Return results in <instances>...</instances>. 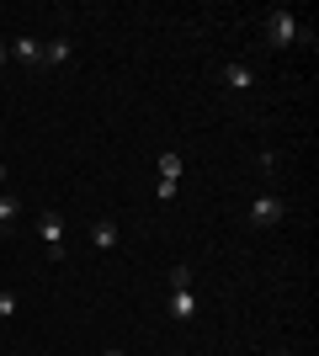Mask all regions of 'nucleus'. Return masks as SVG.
Returning <instances> with one entry per match:
<instances>
[{"mask_svg": "<svg viewBox=\"0 0 319 356\" xmlns=\"http://www.w3.org/2000/svg\"><path fill=\"white\" fill-rule=\"evenodd\" d=\"M11 54H16L22 64H38V59H43V43H38V38H16Z\"/></svg>", "mask_w": 319, "mask_h": 356, "instance_id": "nucleus-8", "label": "nucleus"}, {"mask_svg": "<svg viewBox=\"0 0 319 356\" xmlns=\"http://www.w3.org/2000/svg\"><path fill=\"white\" fill-rule=\"evenodd\" d=\"M106 356H122V351H106Z\"/></svg>", "mask_w": 319, "mask_h": 356, "instance_id": "nucleus-15", "label": "nucleus"}, {"mask_svg": "<svg viewBox=\"0 0 319 356\" xmlns=\"http://www.w3.org/2000/svg\"><path fill=\"white\" fill-rule=\"evenodd\" d=\"M6 176H11V170H6V165H0V181H6Z\"/></svg>", "mask_w": 319, "mask_h": 356, "instance_id": "nucleus-14", "label": "nucleus"}, {"mask_svg": "<svg viewBox=\"0 0 319 356\" xmlns=\"http://www.w3.org/2000/svg\"><path fill=\"white\" fill-rule=\"evenodd\" d=\"M11 314H16V293H11V287H0V319H11Z\"/></svg>", "mask_w": 319, "mask_h": 356, "instance_id": "nucleus-10", "label": "nucleus"}, {"mask_svg": "<svg viewBox=\"0 0 319 356\" xmlns=\"http://www.w3.org/2000/svg\"><path fill=\"white\" fill-rule=\"evenodd\" d=\"M176 192H181V181H160V186H154V197H160V202H170Z\"/></svg>", "mask_w": 319, "mask_h": 356, "instance_id": "nucleus-11", "label": "nucleus"}, {"mask_svg": "<svg viewBox=\"0 0 319 356\" xmlns=\"http://www.w3.org/2000/svg\"><path fill=\"white\" fill-rule=\"evenodd\" d=\"M38 239H43L48 261H64V218L59 213H43V218H38Z\"/></svg>", "mask_w": 319, "mask_h": 356, "instance_id": "nucleus-3", "label": "nucleus"}, {"mask_svg": "<svg viewBox=\"0 0 319 356\" xmlns=\"http://www.w3.org/2000/svg\"><path fill=\"white\" fill-rule=\"evenodd\" d=\"M91 245H96V250H117V223L101 218V223L91 229Z\"/></svg>", "mask_w": 319, "mask_h": 356, "instance_id": "nucleus-7", "label": "nucleus"}, {"mask_svg": "<svg viewBox=\"0 0 319 356\" xmlns=\"http://www.w3.org/2000/svg\"><path fill=\"white\" fill-rule=\"evenodd\" d=\"M282 213H288V202H282V197H272V192H261L256 202H250V223H256V229H272V223H282Z\"/></svg>", "mask_w": 319, "mask_h": 356, "instance_id": "nucleus-4", "label": "nucleus"}, {"mask_svg": "<svg viewBox=\"0 0 319 356\" xmlns=\"http://www.w3.org/2000/svg\"><path fill=\"white\" fill-rule=\"evenodd\" d=\"M277 356H293V351H277Z\"/></svg>", "mask_w": 319, "mask_h": 356, "instance_id": "nucleus-16", "label": "nucleus"}, {"mask_svg": "<svg viewBox=\"0 0 319 356\" xmlns=\"http://www.w3.org/2000/svg\"><path fill=\"white\" fill-rule=\"evenodd\" d=\"M69 54H75V43H69V38H48L38 64H69Z\"/></svg>", "mask_w": 319, "mask_h": 356, "instance_id": "nucleus-6", "label": "nucleus"}, {"mask_svg": "<svg viewBox=\"0 0 319 356\" xmlns=\"http://www.w3.org/2000/svg\"><path fill=\"white\" fill-rule=\"evenodd\" d=\"M266 43H272V48L314 43V32H309V27H304V22H298L293 11H282V6H277V11H266Z\"/></svg>", "mask_w": 319, "mask_h": 356, "instance_id": "nucleus-1", "label": "nucleus"}, {"mask_svg": "<svg viewBox=\"0 0 319 356\" xmlns=\"http://www.w3.org/2000/svg\"><path fill=\"white\" fill-rule=\"evenodd\" d=\"M6 59H11V48H6V43H0V64H6Z\"/></svg>", "mask_w": 319, "mask_h": 356, "instance_id": "nucleus-13", "label": "nucleus"}, {"mask_svg": "<svg viewBox=\"0 0 319 356\" xmlns=\"http://www.w3.org/2000/svg\"><path fill=\"white\" fill-rule=\"evenodd\" d=\"M160 181H181V154H176V149L160 154Z\"/></svg>", "mask_w": 319, "mask_h": 356, "instance_id": "nucleus-9", "label": "nucleus"}, {"mask_svg": "<svg viewBox=\"0 0 319 356\" xmlns=\"http://www.w3.org/2000/svg\"><path fill=\"white\" fill-rule=\"evenodd\" d=\"M192 277H197V271L192 266H170V319H192V314H197V293H192Z\"/></svg>", "mask_w": 319, "mask_h": 356, "instance_id": "nucleus-2", "label": "nucleus"}, {"mask_svg": "<svg viewBox=\"0 0 319 356\" xmlns=\"http://www.w3.org/2000/svg\"><path fill=\"white\" fill-rule=\"evenodd\" d=\"M16 218V197H0V223H11Z\"/></svg>", "mask_w": 319, "mask_h": 356, "instance_id": "nucleus-12", "label": "nucleus"}, {"mask_svg": "<svg viewBox=\"0 0 319 356\" xmlns=\"http://www.w3.org/2000/svg\"><path fill=\"white\" fill-rule=\"evenodd\" d=\"M224 86L250 90V86H256V70H250V64H240V59H234V64H224Z\"/></svg>", "mask_w": 319, "mask_h": 356, "instance_id": "nucleus-5", "label": "nucleus"}]
</instances>
